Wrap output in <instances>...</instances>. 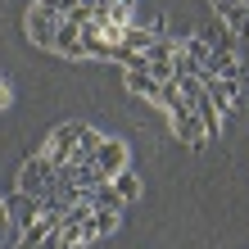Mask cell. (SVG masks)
Wrapping results in <instances>:
<instances>
[{
    "instance_id": "obj_9",
    "label": "cell",
    "mask_w": 249,
    "mask_h": 249,
    "mask_svg": "<svg viewBox=\"0 0 249 249\" xmlns=\"http://www.w3.org/2000/svg\"><path fill=\"white\" fill-rule=\"evenodd\" d=\"M199 77H227V82H240V59H236V50H213Z\"/></svg>"
},
{
    "instance_id": "obj_11",
    "label": "cell",
    "mask_w": 249,
    "mask_h": 249,
    "mask_svg": "<svg viewBox=\"0 0 249 249\" xmlns=\"http://www.w3.org/2000/svg\"><path fill=\"white\" fill-rule=\"evenodd\" d=\"M127 91H131V95L154 100V95H159V82L150 77V72H136V68H131V72H127Z\"/></svg>"
},
{
    "instance_id": "obj_3",
    "label": "cell",
    "mask_w": 249,
    "mask_h": 249,
    "mask_svg": "<svg viewBox=\"0 0 249 249\" xmlns=\"http://www.w3.org/2000/svg\"><path fill=\"white\" fill-rule=\"evenodd\" d=\"M77 136H82V123H64V127H54L50 131V145H46V159L54 168H64L72 163V154H77Z\"/></svg>"
},
{
    "instance_id": "obj_7",
    "label": "cell",
    "mask_w": 249,
    "mask_h": 249,
    "mask_svg": "<svg viewBox=\"0 0 249 249\" xmlns=\"http://www.w3.org/2000/svg\"><path fill=\"white\" fill-rule=\"evenodd\" d=\"M50 50H59L64 59H82V54H86L82 27H77V23H68V18H59V32H54V46H50Z\"/></svg>"
},
{
    "instance_id": "obj_13",
    "label": "cell",
    "mask_w": 249,
    "mask_h": 249,
    "mask_svg": "<svg viewBox=\"0 0 249 249\" xmlns=\"http://www.w3.org/2000/svg\"><path fill=\"white\" fill-rule=\"evenodd\" d=\"M36 5H41V9H50V14H59V18H68V14L77 9L82 0H36Z\"/></svg>"
},
{
    "instance_id": "obj_12",
    "label": "cell",
    "mask_w": 249,
    "mask_h": 249,
    "mask_svg": "<svg viewBox=\"0 0 249 249\" xmlns=\"http://www.w3.org/2000/svg\"><path fill=\"white\" fill-rule=\"evenodd\" d=\"M123 46H127V50H141V54H145V50L154 46V32H141V27H127V32H123Z\"/></svg>"
},
{
    "instance_id": "obj_2",
    "label": "cell",
    "mask_w": 249,
    "mask_h": 249,
    "mask_svg": "<svg viewBox=\"0 0 249 249\" xmlns=\"http://www.w3.org/2000/svg\"><path fill=\"white\" fill-rule=\"evenodd\" d=\"M145 72L163 86L177 77V41H163V36H154V46L145 50Z\"/></svg>"
},
{
    "instance_id": "obj_6",
    "label": "cell",
    "mask_w": 249,
    "mask_h": 249,
    "mask_svg": "<svg viewBox=\"0 0 249 249\" xmlns=\"http://www.w3.org/2000/svg\"><path fill=\"white\" fill-rule=\"evenodd\" d=\"M54 32H59V14H50V9H41V5H32L27 9V36L36 41V46H54Z\"/></svg>"
},
{
    "instance_id": "obj_1",
    "label": "cell",
    "mask_w": 249,
    "mask_h": 249,
    "mask_svg": "<svg viewBox=\"0 0 249 249\" xmlns=\"http://www.w3.org/2000/svg\"><path fill=\"white\" fill-rule=\"evenodd\" d=\"M50 181H54V163L46 154H36V159H27V163L18 168V195L27 199H36V209H41V199L50 195Z\"/></svg>"
},
{
    "instance_id": "obj_14",
    "label": "cell",
    "mask_w": 249,
    "mask_h": 249,
    "mask_svg": "<svg viewBox=\"0 0 249 249\" xmlns=\"http://www.w3.org/2000/svg\"><path fill=\"white\" fill-rule=\"evenodd\" d=\"M5 105H9V86L0 82V109H5Z\"/></svg>"
},
{
    "instance_id": "obj_8",
    "label": "cell",
    "mask_w": 249,
    "mask_h": 249,
    "mask_svg": "<svg viewBox=\"0 0 249 249\" xmlns=\"http://www.w3.org/2000/svg\"><path fill=\"white\" fill-rule=\"evenodd\" d=\"M199 82H204V91H209V100H213V109H217V113L236 109L240 82H227V77H199Z\"/></svg>"
},
{
    "instance_id": "obj_4",
    "label": "cell",
    "mask_w": 249,
    "mask_h": 249,
    "mask_svg": "<svg viewBox=\"0 0 249 249\" xmlns=\"http://www.w3.org/2000/svg\"><path fill=\"white\" fill-rule=\"evenodd\" d=\"M91 168H95L105 181H113V177L127 168V145H123V141H100L95 154H91Z\"/></svg>"
},
{
    "instance_id": "obj_10",
    "label": "cell",
    "mask_w": 249,
    "mask_h": 249,
    "mask_svg": "<svg viewBox=\"0 0 249 249\" xmlns=\"http://www.w3.org/2000/svg\"><path fill=\"white\" fill-rule=\"evenodd\" d=\"M109 186L118 190V199H123V204H131V199L141 195V177H136V172H131V168H123V172H118V177H113Z\"/></svg>"
},
{
    "instance_id": "obj_15",
    "label": "cell",
    "mask_w": 249,
    "mask_h": 249,
    "mask_svg": "<svg viewBox=\"0 0 249 249\" xmlns=\"http://www.w3.org/2000/svg\"><path fill=\"white\" fill-rule=\"evenodd\" d=\"M64 249H86V245H64Z\"/></svg>"
},
{
    "instance_id": "obj_5",
    "label": "cell",
    "mask_w": 249,
    "mask_h": 249,
    "mask_svg": "<svg viewBox=\"0 0 249 249\" xmlns=\"http://www.w3.org/2000/svg\"><path fill=\"white\" fill-rule=\"evenodd\" d=\"M168 118H172V131H177V136L190 145V150H199V145L209 141V136H204V123L195 118V113H190V105H186V100H177V105L168 109Z\"/></svg>"
}]
</instances>
